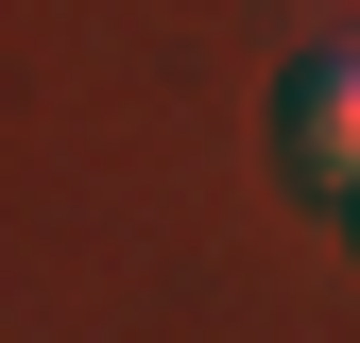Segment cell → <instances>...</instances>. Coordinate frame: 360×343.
Instances as JSON below:
<instances>
[{"label": "cell", "instance_id": "cell-1", "mask_svg": "<svg viewBox=\"0 0 360 343\" xmlns=\"http://www.w3.org/2000/svg\"><path fill=\"white\" fill-rule=\"evenodd\" d=\"M275 138H292V172L326 206H360V52H309L292 69V120H275Z\"/></svg>", "mask_w": 360, "mask_h": 343}]
</instances>
